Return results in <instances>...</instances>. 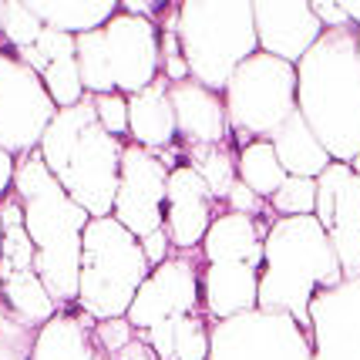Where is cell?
<instances>
[{"instance_id": "6da1fadb", "label": "cell", "mask_w": 360, "mask_h": 360, "mask_svg": "<svg viewBox=\"0 0 360 360\" xmlns=\"http://www.w3.org/2000/svg\"><path fill=\"white\" fill-rule=\"evenodd\" d=\"M297 111L333 162L360 155L357 27L323 31L297 61Z\"/></svg>"}, {"instance_id": "e575fe53", "label": "cell", "mask_w": 360, "mask_h": 360, "mask_svg": "<svg viewBox=\"0 0 360 360\" xmlns=\"http://www.w3.org/2000/svg\"><path fill=\"white\" fill-rule=\"evenodd\" d=\"M34 47L41 51V58H44L47 64L64 61V58H75V37H71V34H64V31H54V27H44Z\"/></svg>"}, {"instance_id": "cb8c5ba5", "label": "cell", "mask_w": 360, "mask_h": 360, "mask_svg": "<svg viewBox=\"0 0 360 360\" xmlns=\"http://www.w3.org/2000/svg\"><path fill=\"white\" fill-rule=\"evenodd\" d=\"M27 7L44 27L64 31L71 37L101 31L118 14L115 0H27Z\"/></svg>"}, {"instance_id": "52a82bcc", "label": "cell", "mask_w": 360, "mask_h": 360, "mask_svg": "<svg viewBox=\"0 0 360 360\" xmlns=\"http://www.w3.org/2000/svg\"><path fill=\"white\" fill-rule=\"evenodd\" d=\"M222 105L236 148L259 139L269 141V135L297 111V64L256 51L233 71Z\"/></svg>"}, {"instance_id": "ba28073f", "label": "cell", "mask_w": 360, "mask_h": 360, "mask_svg": "<svg viewBox=\"0 0 360 360\" xmlns=\"http://www.w3.org/2000/svg\"><path fill=\"white\" fill-rule=\"evenodd\" d=\"M0 303L31 327H41L58 314L37 276L34 243L24 229V209L14 192L0 199Z\"/></svg>"}, {"instance_id": "ac0fdd59", "label": "cell", "mask_w": 360, "mask_h": 360, "mask_svg": "<svg viewBox=\"0 0 360 360\" xmlns=\"http://www.w3.org/2000/svg\"><path fill=\"white\" fill-rule=\"evenodd\" d=\"M169 101H172L179 141L186 148H212V145L229 141L222 94L209 91L192 78H186L179 84H169Z\"/></svg>"}, {"instance_id": "ffe728a7", "label": "cell", "mask_w": 360, "mask_h": 360, "mask_svg": "<svg viewBox=\"0 0 360 360\" xmlns=\"http://www.w3.org/2000/svg\"><path fill=\"white\" fill-rule=\"evenodd\" d=\"M266 229L269 222H259L252 216L219 212L199 246V256H202V263H246L252 269H263Z\"/></svg>"}, {"instance_id": "1f68e13d", "label": "cell", "mask_w": 360, "mask_h": 360, "mask_svg": "<svg viewBox=\"0 0 360 360\" xmlns=\"http://www.w3.org/2000/svg\"><path fill=\"white\" fill-rule=\"evenodd\" d=\"M34 333L37 327L24 323L17 314H11L0 303V360H31Z\"/></svg>"}, {"instance_id": "4fadbf2b", "label": "cell", "mask_w": 360, "mask_h": 360, "mask_svg": "<svg viewBox=\"0 0 360 360\" xmlns=\"http://www.w3.org/2000/svg\"><path fill=\"white\" fill-rule=\"evenodd\" d=\"M314 219L323 226L344 276H360V175L344 162H330L316 175Z\"/></svg>"}, {"instance_id": "f35d334b", "label": "cell", "mask_w": 360, "mask_h": 360, "mask_svg": "<svg viewBox=\"0 0 360 360\" xmlns=\"http://www.w3.org/2000/svg\"><path fill=\"white\" fill-rule=\"evenodd\" d=\"M111 360H158V357H155V350H152V347H148L139 333H135V340H131L128 347H122V350H118Z\"/></svg>"}, {"instance_id": "7402d4cb", "label": "cell", "mask_w": 360, "mask_h": 360, "mask_svg": "<svg viewBox=\"0 0 360 360\" xmlns=\"http://www.w3.org/2000/svg\"><path fill=\"white\" fill-rule=\"evenodd\" d=\"M128 141H135L155 155L179 141L172 101H169V81L162 75L145 91L128 94Z\"/></svg>"}, {"instance_id": "7bdbcfd3", "label": "cell", "mask_w": 360, "mask_h": 360, "mask_svg": "<svg viewBox=\"0 0 360 360\" xmlns=\"http://www.w3.org/2000/svg\"><path fill=\"white\" fill-rule=\"evenodd\" d=\"M350 172L360 175V155H357V158H350Z\"/></svg>"}, {"instance_id": "484cf974", "label": "cell", "mask_w": 360, "mask_h": 360, "mask_svg": "<svg viewBox=\"0 0 360 360\" xmlns=\"http://www.w3.org/2000/svg\"><path fill=\"white\" fill-rule=\"evenodd\" d=\"M186 165H192L199 172L209 195L216 202H226L229 188L239 182V152L229 148V141H222V145H212V148H186Z\"/></svg>"}, {"instance_id": "d4e9b609", "label": "cell", "mask_w": 360, "mask_h": 360, "mask_svg": "<svg viewBox=\"0 0 360 360\" xmlns=\"http://www.w3.org/2000/svg\"><path fill=\"white\" fill-rule=\"evenodd\" d=\"M239 182L250 188L252 195H259L263 202H269L273 192L286 182L280 158H276V152H273V145L266 139L250 141V145L239 148Z\"/></svg>"}, {"instance_id": "7a4b0ae2", "label": "cell", "mask_w": 360, "mask_h": 360, "mask_svg": "<svg viewBox=\"0 0 360 360\" xmlns=\"http://www.w3.org/2000/svg\"><path fill=\"white\" fill-rule=\"evenodd\" d=\"M11 192L20 199V209H24V229L34 243L37 276L44 283L47 297L54 300L58 310L75 307L81 236L91 216L58 186V179L47 172L37 152L17 158Z\"/></svg>"}, {"instance_id": "5b68a950", "label": "cell", "mask_w": 360, "mask_h": 360, "mask_svg": "<svg viewBox=\"0 0 360 360\" xmlns=\"http://www.w3.org/2000/svg\"><path fill=\"white\" fill-rule=\"evenodd\" d=\"M175 34L188 78L222 94L239 64L252 58L256 24L246 0H186L175 4Z\"/></svg>"}, {"instance_id": "2e32d148", "label": "cell", "mask_w": 360, "mask_h": 360, "mask_svg": "<svg viewBox=\"0 0 360 360\" xmlns=\"http://www.w3.org/2000/svg\"><path fill=\"white\" fill-rule=\"evenodd\" d=\"M219 216V202L209 195L205 182L192 165L169 169L165 182V233L172 252H195L202 246L212 219Z\"/></svg>"}, {"instance_id": "f546056e", "label": "cell", "mask_w": 360, "mask_h": 360, "mask_svg": "<svg viewBox=\"0 0 360 360\" xmlns=\"http://www.w3.org/2000/svg\"><path fill=\"white\" fill-rule=\"evenodd\" d=\"M316 205V179H297V175H286L273 199H269V209L276 219H290V216H314Z\"/></svg>"}, {"instance_id": "30bf717a", "label": "cell", "mask_w": 360, "mask_h": 360, "mask_svg": "<svg viewBox=\"0 0 360 360\" xmlns=\"http://www.w3.org/2000/svg\"><path fill=\"white\" fill-rule=\"evenodd\" d=\"M54 115L58 108L44 91L41 75L31 71L14 51L0 47V148L14 162L37 152Z\"/></svg>"}, {"instance_id": "5bb4252c", "label": "cell", "mask_w": 360, "mask_h": 360, "mask_svg": "<svg viewBox=\"0 0 360 360\" xmlns=\"http://www.w3.org/2000/svg\"><path fill=\"white\" fill-rule=\"evenodd\" d=\"M105 51L111 64V81L118 94H139L162 75V58H158V27L155 20L131 14L111 17L101 27Z\"/></svg>"}, {"instance_id": "603a6c76", "label": "cell", "mask_w": 360, "mask_h": 360, "mask_svg": "<svg viewBox=\"0 0 360 360\" xmlns=\"http://www.w3.org/2000/svg\"><path fill=\"white\" fill-rule=\"evenodd\" d=\"M269 145H273V152L280 158L283 172L297 175V179H316V175L333 162V158L327 155V148L320 145V139L310 131V125L303 122L300 111H293V115L269 135Z\"/></svg>"}, {"instance_id": "8d00e7d4", "label": "cell", "mask_w": 360, "mask_h": 360, "mask_svg": "<svg viewBox=\"0 0 360 360\" xmlns=\"http://www.w3.org/2000/svg\"><path fill=\"white\" fill-rule=\"evenodd\" d=\"M310 7H314V14H316V20H320L323 31H344V27H350V20H347L340 0H314Z\"/></svg>"}, {"instance_id": "9a60e30c", "label": "cell", "mask_w": 360, "mask_h": 360, "mask_svg": "<svg viewBox=\"0 0 360 360\" xmlns=\"http://www.w3.org/2000/svg\"><path fill=\"white\" fill-rule=\"evenodd\" d=\"M310 344L314 357L360 360V276H344L310 300Z\"/></svg>"}, {"instance_id": "ee69618b", "label": "cell", "mask_w": 360, "mask_h": 360, "mask_svg": "<svg viewBox=\"0 0 360 360\" xmlns=\"http://www.w3.org/2000/svg\"><path fill=\"white\" fill-rule=\"evenodd\" d=\"M0 37H4V4H0Z\"/></svg>"}, {"instance_id": "9c48e42d", "label": "cell", "mask_w": 360, "mask_h": 360, "mask_svg": "<svg viewBox=\"0 0 360 360\" xmlns=\"http://www.w3.org/2000/svg\"><path fill=\"white\" fill-rule=\"evenodd\" d=\"M209 360H314V344L290 314L250 310L209 327Z\"/></svg>"}, {"instance_id": "7c38bea8", "label": "cell", "mask_w": 360, "mask_h": 360, "mask_svg": "<svg viewBox=\"0 0 360 360\" xmlns=\"http://www.w3.org/2000/svg\"><path fill=\"white\" fill-rule=\"evenodd\" d=\"M199 273H202V266H199L195 252H172L162 266L152 269L125 314L131 330L141 333V330L155 327L162 320L199 314L202 310Z\"/></svg>"}, {"instance_id": "44dd1931", "label": "cell", "mask_w": 360, "mask_h": 360, "mask_svg": "<svg viewBox=\"0 0 360 360\" xmlns=\"http://www.w3.org/2000/svg\"><path fill=\"white\" fill-rule=\"evenodd\" d=\"M94 320L78 307L58 310L47 323L37 327L31 360H111L94 340Z\"/></svg>"}, {"instance_id": "d590c367", "label": "cell", "mask_w": 360, "mask_h": 360, "mask_svg": "<svg viewBox=\"0 0 360 360\" xmlns=\"http://www.w3.org/2000/svg\"><path fill=\"white\" fill-rule=\"evenodd\" d=\"M266 205L269 202H263L259 195H252L243 182H236L229 188V195H226V212H239V216H252V219H263L266 216Z\"/></svg>"}, {"instance_id": "83f0119b", "label": "cell", "mask_w": 360, "mask_h": 360, "mask_svg": "<svg viewBox=\"0 0 360 360\" xmlns=\"http://www.w3.org/2000/svg\"><path fill=\"white\" fill-rule=\"evenodd\" d=\"M44 91L51 94L54 108H75L81 98H84V88H81V71H78V61L75 58H64V61H51L44 68Z\"/></svg>"}, {"instance_id": "836d02e7", "label": "cell", "mask_w": 360, "mask_h": 360, "mask_svg": "<svg viewBox=\"0 0 360 360\" xmlns=\"http://www.w3.org/2000/svg\"><path fill=\"white\" fill-rule=\"evenodd\" d=\"M94 340H98V347L108 354V357H115L122 347H128L131 340H135V330H131V323H128L125 316H115V320H94Z\"/></svg>"}, {"instance_id": "4316f807", "label": "cell", "mask_w": 360, "mask_h": 360, "mask_svg": "<svg viewBox=\"0 0 360 360\" xmlns=\"http://www.w3.org/2000/svg\"><path fill=\"white\" fill-rule=\"evenodd\" d=\"M75 61H78L81 88H84V94L98 98V94L115 91L108 51H105V37H101V31L78 34V37H75Z\"/></svg>"}, {"instance_id": "e0dca14e", "label": "cell", "mask_w": 360, "mask_h": 360, "mask_svg": "<svg viewBox=\"0 0 360 360\" xmlns=\"http://www.w3.org/2000/svg\"><path fill=\"white\" fill-rule=\"evenodd\" d=\"M252 24L259 51L286 64H297L323 34L310 0H259L252 4Z\"/></svg>"}, {"instance_id": "4dcf8cb0", "label": "cell", "mask_w": 360, "mask_h": 360, "mask_svg": "<svg viewBox=\"0 0 360 360\" xmlns=\"http://www.w3.org/2000/svg\"><path fill=\"white\" fill-rule=\"evenodd\" d=\"M44 31V24L34 17V11L27 4H4V41L11 44V51H20V47H34L37 37Z\"/></svg>"}, {"instance_id": "3957f363", "label": "cell", "mask_w": 360, "mask_h": 360, "mask_svg": "<svg viewBox=\"0 0 360 360\" xmlns=\"http://www.w3.org/2000/svg\"><path fill=\"white\" fill-rule=\"evenodd\" d=\"M122 152L125 139H115L101 128L91 94H84L75 108L58 111L37 145V155L47 165V172L91 219L111 216Z\"/></svg>"}, {"instance_id": "8992f818", "label": "cell", "mask_w": 360, "mask_h": 360, "mask_svg": "<svg viewBox=\"0 0 360 360\" xmlns=\"http://www.w3.org/2000/svg\"><path fill=\"white\" fill-rule=\"evenodd\" d=\"M152 273L141 243L111 216L88 219L81 236V269L75 307L91 320L125 316L145 276Z\"/></svg>"}, {"instance_id": "74e56055", "label": "cell", "mask_w": 360, "mask_h": 360, "mask_svg": "<svg viewBox=\"0 0 360 360\" xmlns=\"http://www.w3.org/2000/svg\"><path fill=\"white\" fill-rule=\"evenodd\" d=\"M139 243H141V252H145V259H148L152 269L162 266V263L172 256V243H169V233H165V229H155V233H148L145 239H139Z\"/></svg>"}, {"instance_id": "d6986e66", "label": "cell", "mask_w": 360, "mask_h": 360, "mask_svg": "<svg viewBox=\"0 0 360 360\" xmlns=\"http://www.w3.org/2000/svg\"><path fill=\"white\" fill-rule=\"evenodd\" d=\"M199 290L209 323L250 314L259 307V269L246 263H205L199 273Z\"/></svg>"}, {"instance_id": "f1b7e54d", "label": "cell", "mask_w": 360, "mask_h": 360, "mask_svg": "<svg viewBox=\"0 0 360 360\" xmlns=\"http://www.w3.org/2000/svg\"><path fill=\"white\" fill-rule=\"evenodd\" d=\"M209 316L199 314H186L175 316L172 327V350L175 360H209Z\"/></svg>"}, {"instance_id": "b9f144b4", "label": "cell", "mask_w": 360, "mask_h": 360, "mask_svg": "<svg viewBox=\"0 0 360 360\" xmlns=\"http://www.w3.org/2000/svg\"><path fill=\"white\" fill-rule=\"evenodd\" d=\"M340 7H344L350 27H357V31H360V0H340Z\"/></svg>"}, {"instance_id": "d6a6232c", "label": "cell", "mask_w": 360, "mask_h": 360, "mask_svg": "<svg viewBox=\"0 0 360 360\" xmlns=\"http://www.w3.org/2000/svg\"><path fill=\"white\" fill-rule=\"evenodd\" d=\"M94 115H98V122H101V128L108 135L128 141V98L125 94H118V91L98 94L94 98Z\"/></svg>"}, {"instance_id": "f6af8a7d", "label": "cell", "mask_w": 360, "mask_h": 360, "mask_svg": "<svg viewBox=\"0 0 360 360\" xmlns=\"http://www.w3.org/2000/svg\"><path fill=\"white\" fill-rule=\"evenodd\" d=\"M357 58H360V31H357Z\"/></svg>"}, {"instance_id": "8fae6325", "label": "cell", "mask_w": 360, "mask_h": 360, "mask_svg": "<svg viewBox=\"0 0 360 360\" xmlns=\"http://www.w3.org/2000/svg\"><path fill=\"white\" fill-rule=\"evenodd\" d=\"M165 182L169 169L162 165V158L135 141H125L111 219L122 222L135 239L165 229Z\"/></svg>"}, {"instance_id": "277c9868", "label": "cell", "mask_w": 360, "mask_h": 360, "mask_svg": "<svg viewBox=\"0 0 360 360\" xmlns=\"http://www.w3.org/2000/svg\"><path fill=\"white\" fill-rule=\"evenodd\" d=\"M344 280L340 259L323 226L314 216L273 219L263 239L259 307L269 314H290L310 333V300Z\"/></svg>"}, {"instance_id": "60d3db41", "label": "cell", "mask_w": 360, "mask_h": 360, "mask_svg": "<svg viewBox=\"0 0 360 360\" xmlns=\"http://www.w3.org/2000/svg\"><path fill=\"white\" fill-rule=\"evenodd\" d=\"M14 54H17V58H20L24 64H27L31 71H37V75H44L47 61L41 58V51H37V47H20V51H14Z\"/></svg>"}, {"instance_id": "ab89813d", "label": "cell", "mask_w": 360, "mask_h": 360, "mask_svg": "<svg viewBox=\"0 0 360 360\" xmlns=\"http://www.w3.org/2000/svg\"><path fill=\"white\" fill-rule=\"evenodd\" d=\"M14 165H17L14 158L0 148V199L11 192V182H14Z\"/></svg>"}]
</instances>
